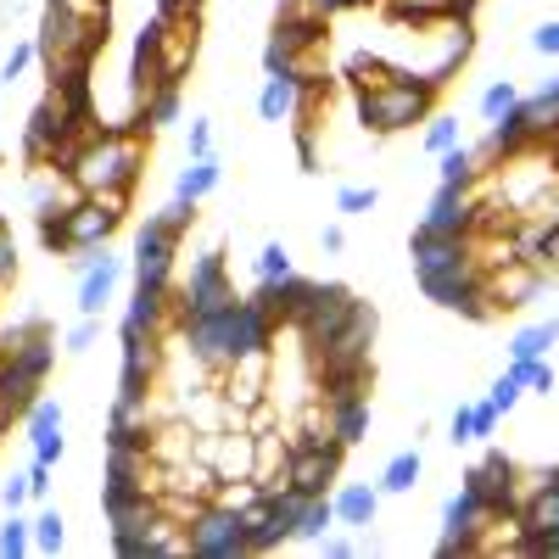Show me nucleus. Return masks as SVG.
I'll return each mask as SVG.
<instances>
[{"label": "nucleus", "mask_w": 559, "mask_h": 559, "mask_svg": "<svg viewBox=\"0 0 559 559\" xmlns=\"http://www.w3.org/2000/svg\"><path fill=\"white\" fill-rule=\"evenodd\" d=\"M140 123H129V129H96V134H84V146H79V157L68 163V174L79 179V191L84 197H96V202H107L112 213H123L129 207V197H134V185H140V174H146V146H140Z\"/></svg>", "instance_id": "nucleus-1"}, {"label": "nucleus", "mask_w": 559, "mask_h": 559, "mask_svg": "<svg viewBox=\"0 0 559 559\" xmlns=\"http://www.w3.org/2000/svg\"><path fill=\"white\" fill-rule=\"evenodd\" d=\"M34 45H39V62L51 68V79L90 73V62L107 45V7H96V0H45Z\"/></svg>", "instance_id": "nucleus-2"}, {"label": "nucleus", "mask_w": 559, "mask_h": 559, "mask_svg": "<svg viewBox=\"0 0 559 559\" xmlns=\"http://www.w3.org/2000/svg\"><path fill=\"white\" fill-rule=\"evenodd\" d=\"M437 96H442L437 84L414 79V73H392L386 84L358 90V123H364L369 134H403V129L426 123V118L437 112Z\"/></svg>", "instance_id": "nucleus-3"}, {"label": "nucleus", "mask_w": 559, "mask_h": 559, "mask_svg": "<svg viewBox=\"0 0 559 559\" xmlns=\"http://www.w3.org/2000/svg\"><path fill=\"white\" fill-rule=\"evenodd\" d=\"M118 224H123V213H112L96 197H79L68 213L39 218V247L45 252H62V258L68 252H90V247H107L118 236Z\"/></svg>", "instance_id": "nucleus-4"}, {"label": "nucleus", "mask_w": 559, "mask_h": 559, "mask_svg": "<svg viewBox=\"0 0 559 559\" xmlns=\"http://www.w3.org/2000/svg\"><path fill=\"white\" fill-rule=\"evenodd\" d=\"M342 442L331 437V431H319V426H308L297 442H292V459H286V487L297 492V498H319V492H331L336 481H342Z\"/></svg>", "instance_id": "nucleus-5"}, {"label": "nucleus", "mask_w": 559, "mask_h": 559, "mask_svg": "<svg viewBox=\"0 0 559 559\" xmlns=\"http://www.w3.org/2000/svg\"><path fill=\"white\" fill-rule=\"evenodd\" d=\"M185 554L191 559H247V526H241V509H224V503H202L191 521H185Z\"/></svg>", "instance_id": "nucleus-6"}, {"label": "nucleus", "mask_w": 559, "mask_h": 559, "mask_svg": "<svg viewBox=\"0 0 559 559\" xmlns=\"http://www.w3.org/2000/svg\"><path fill=\"white\" fill-rule=\"evenodd\" d=\"M229 302H241V292L229 286V263H224V247H202L197 263H191V280L179 286V302H174V319L185 324L191 313H218Z\"/></svg>", "instance_id": "nucleus-7"}, {"label": "nucleus", "mask_w": 559, "mask_h": 559, "mask_svg": "<svg viewBox=\"0 0 559 559\" xmlns=\"http://www.w3.org/2000/svg\"><path fill=\"white\" fill-rule=\"evenodd\" d=\"M179 229H168L157 213H146V224L134 229V252H129V269H134V286L140 292H174V263H179Z\"/></svg>", "instance_id": "nucleus-8"}, {"label": "nucleus", "mask_w": 559, "mask_h": 559, "mask_svg": "<svg viewBox=\"0 0 559 559\" xmlns=\"http://www.w3.org/2000/svg\"><path fill=\"white\" fill-rule=\"evenodd\" d=\"M419 292H426L437 308L448 313H464V319H492V297H487V274L481 263H459V269H442V274H414Z\"/></svg>", "instance_id": "nucleus-9"}, {"label": "nucleus", "mask_w": 559, "mask_h": 559, "mask_svg": "<svg viewBox=\"0 0 559 559\" xmlns=\"http://www.w3.org/2000/svg\"><path fill=\"white\" fill-rule=\"evenodd\" d=\"M515 471H521V464L509 459V453H487V459H476L471 471H464L459 487H471L476 498H487L492 515H521V503H515Z\"/></svg>", "instance_id": "nucleus-10"}, {"label": "nucleus", "mask_w": 559, "mask_h": 559, "mask_svg": "<svg viewBox=\"0 0 559 559\" xmlns=\"http://www.w3.org/2000/svg\"><path fill=\"white\" fill-rule=\"evenodd\" d=\"M319 79H324V73H308V79H263V90H258V118H263V123H297L302 112H313Z\"/></svg>", "instance_id": "nucleus-11"}, {"label": "nucleus", "mask_w": 559, "mask_h": 559, "mask_svg": "<svg viewBox=\"0 0 559 559\" xmlns=\"http://www.w3.org/2000/svg\"><path fill=\"white\" fill-rule=\"evenodd\" d=\"M123 269H129V258H118L112 247H96L90 269L79 274V313H84V319H102V313H107V302H112L118 286H123Z\"/></svg>", "instance_id": "nucleus-12"}, {"label": "nucleus", "mask_w": 559, "mask_h": 559, "mask_svg": "<svg viewBox=\"0 0 559 559\" xmlns=\"http://www.w3.org/2000/svg\"><path fill=\"white\" fill-rule=\"evenodd\" d=\"M481 274H487V297H492V308H498V313L526 308V302H537V292H543V269H537V263H526V258H509V263L481 269Z\"/></svg>", "instance_id": "nucleus-13"}, {"label": "nucleus", "mask_w": 559, "mask_h": 559, "mask_svg": "<svg viewBox=\"0 0 559 559\" xmlns=\"http://www.w3.org/2000/svg\"><path fill=\"white\" fill-rule=\"evenodd\" d=\"M408 258H414V274H442V269H459V263H476V247H471V236H437V229L414 224Z\"/></svg>", "instance_id": "nucleus-14"}, {"label": "nucleus", "mask_w": 559, "mask_h": 559, "mask_svg": "<svg viewBox=\"0 0 559 559\" xmlns=\"http://www.w3.org/2000/svg\"><path fill=\"white\" fill-rule=\"evenodd\" d=\"M324 34H331V17H324L319 7H308V0H286L280 17H274V45H286L292 57L324 45Z\"/></svg>", "instance_id": "nucleus-15"}, {"label": "nucleus", "mask_w": 559, "mask_h": 559, "mask_svg": "<svg viewBox=\"0 0 559 559\" xmlns=\"http://www.w3.org/2000/svg\"><path fill=\"white\" fill-rule=\"evenodd\" d=\"M79 197H84V191H79V179H73L68 168L34 163V174H28V207H34V218H57V213H68Z\"/></svg>", "instance_id": "nucleus-16"}, {"label": "nucleus", "mask_w": 559, "mask_h": 559, "mask_svg": "<svg viewBox=\"0 0 559 559\" xmlns=\"http://www.w3.org/2000/svg\"><path fill=\"white\" fill-rule=\"evenodd\" d=\"M419 224L437 229V236H471V229H476V191H459V185H437V197L426 202Z\"/></svg>", "instance_id": "nucleus-17"}, {"label": "nucleus", "mask_w": 559, "mask_h": 559, "mask_svg": "<svg viewBox=\"0 0 559 559\" xmlns=\"http://www.w3.org/2000/svg\"><path fill=\"white\" fill-rule=\"evenodd\" d=\"M28 419V448H34V459H45V464H57L62 453H68V414H62V403L57 397H34V408L23 414Z\"/></svg>", "instance_id": "nucleus-18"}, {"label": "nucleus", "mask_w": 559, "mask_h": 559, "mask_svg": "<svg viewBox=\"0 0 559 559\" xmlns=\"http://www.w3.org/2000/svg\"><path fill=\"white\" fill-rule=\"evenodd\" d=\"M331 503H336V526L364 532V526H376L381 487H369V481H336V487H331Z\"/></svg>", "instance_id": "nucleus-19"}, {"label": "nucleus", "mask_w": 559, "mask_h": 559, "mask_svg": "<svg viewBox=\"0 0 559 559\" xmlns=\"http://www.w3.org/2000/svg\"><path fill=\"white\" fill-rule=\"evenodd\" d=\"M324 426L342 448H358L376 426V414H369V397H324Z\"/></svg>", "instance_id": "nucleus-20"}, {"label": "nucleus", "mask_w": 559, "mask_h": 559, "mask_svg": "<svg viewBox=\"0 0 559 559\" xmlns=\"http://www.w3.org/2000/svg\"><path fill=\"white\" fill-rule=\"evenodd\" d=\"M218 185H224V163H218V152H207V157H191V163L174 174V197L191 202V207H202Z\"/></svg>", "instance_id": "nucleus-21"}, {"label": "nucleus", "mask_w": 559, "mask_h": 559, "mask_svg": "<svg viewBox=\"0 0 559 559\" xmlns=\"http://www.w3.org/2000/svg\"><path fill=\"white\" fill-rule=\"evenodd\" d=\"M118 342H123V376H140V381H157L163 369V347L152 331H129V324H118Z\"/></svg>", "instance_id": "nucleus-22"}, {"label": "nucleus", "mask_w": 559, "mask_h": 559, "mask_svg": "<svg viewBox=\"0 0 559 559\" xmlns=\"http://www.w3.org/2000/svg\"><path fill=\"white\" fill-rule=\"evenodd\" d=\"M179 112H185V96H179V79H168V84H157L146 102H140V112H134V123L140 129H168V123H179Z\"/></svg>", "instance_id": "nucleus-23"}, {"label": "nucleus", "mask_w": 559, "mask_h": 559, "mask_svg": "<svg viewBox=\"0 0 559 559\" xmlns=\"http://www.w3.org/2000/svg\"><path fill=\"white\" fill-rule=\"evenodd\" d=\"M324 532H336V503H331V492L302 498V503H297V521H292V537L319 548V537H324Z\"/></svg>", "instance_id": "nucleus-24"}, {"label": "nucleus", "mask_w": 559, "mask_h": 559, "mask_svg": "<svg viewBox=\"0 0 559 559\" xmlns=\"http://www.w3.org/2000/svg\"><path fill=\"white\" fill-rule=\"evenodd\" d=\"M39 386H45V381H39V376H28V369H23V364H12V358H7V364H0V403H7V408H12V419H23V414L34 408V397H39Z\"/></svg>", "instance_id": "nucleus-25"}, {"label": "nucleus", "mask_w": 559, "mask_h": 559, "mask_svg": "<svg viewBox=\"0 0 559 559\" xmlns=\"http://www.w3.org/2000/svg\"><path fill=\"white\" fill-rule=\"evenodd\" d=\"M419 476H426V459H419V448H403V453H392L386 459V471H381V498H403V492H414L419 487Z\"/></svg>", "instance_id": "nucleus-26"}, {"label": "nucleus", "mask_w": 559, "mask_h": 559, "mask_svg": "<svg viewBox=\"0 0 559 559\" xmlns=\"http://www.w3.org/2000/svg\"><path fill=\"white\" fill-rule=\"evenodd\" d=\"M168 297H174V292H140V286H134V297H129V308H123V324H129V331L163 336V324H168Z\"/></svg>", "instance_id": "nucleus-27"}, {"label": "nucleus", "mask_w": 559, "mask_h": 559, "mask_svg": "<svg viewBox=\"0 0 559 559\" xmlns=\"http://www.w3.org/2000/svg\"><path fill=\"white\" fill-rule=\"evenodd\" d=\"M521 532H526V537L559 532V481H543V487L521 503Z\"/></svg>", "instance_id": "nucleus-28"}, {"label": "nucleus", "mask_w": 559, "mask_h": 559, "mask_svg": "<svg viewBox=\"0 0 559 559\" xmlns=\"http://www.w3.org/2000/svg\"><path fill=\"white\" fill-rule=\"evenodd\" d=\"M437 185H459V191H476L481 185V163H476V152L464 146V140L437 157Z\"/></svg>", "instance_id": "nucleus-29"}, {"label": "nucleus", "mask_w": 559, "mask_h": 559, "mask_svg": "<svg viewBox=\"0 0 559 559\" xmlns=\"http://www.w3.org/2000/svg\"><path fill=\"white\" fill-rule=\"evenodd\" d=\"M548 347H559V313L509 336V364H515V358H548Z\"/></svg>", "instance_id": "nucleus-30"}, {"label": "nucleus", "mask_w": 559, "mask_h": 559, "mask_svg": "<svg viewBox=\"0 0 559 559\" xmlns=\"http://www.w3.org/2000/svg\"><path fill=\"white\" fill-rule=\"evenodd\" d=\"M515 107H521V84H515V79H492V84L481 90V96H476L481 123H503Z\"/></svg>", "instance_id": "nucleus-31"}, {"label": "nucleus", "mask_w": 559, "mask_h": 559, "mask_svg": "<svg viewBox=\"0 0 559 559\" xmlns=\"http://www.w3.org/2000/svg\"><path fill=\"white\" fill-rule=\"evenodd\" d=\"M292 274H297V263H292L286 241H263L258 247V258H252V280H258V286H280V280H292Z\"/></svg>", "instance_id": "nucleus-32"}, {"label": "nucleus", "mask_w": 559, "mask_h": 559, "mask_svg": "<svg viewBox=\"0 0 559 559\" xmlns=\"http://www.w3.org/2000/svg\"><path fill=\"white\" fill-rule=\"evenodd\" d=\"M342 73H347L353 90H369V84H386L397 68H392V57H381V51H353V57L342 62Z\"/></svg>", "instance_id": "nucleus-33"}, {"label": "nucleus", "mask_w": 559, "mask_h": 559, "mask_svg": "<svg viewBox=\"0 0 559 559\" xmlns=\"http://www.w3.org/2000/svg\"><path fill=\"white\" fill-rule=\"evenodd\" d=\"M7 358H12V364H23L28 376H39V381H45V376H51V364H57V342H51V331L39 324V331H34L17 353H7Z\"/></svg>", "instance_id": "nucleus-34"}, {"label": "nucleus", "mask_w": 559, "mask_h": 559, "mask_svg": "<svg viewBox=\"0 0 559 559\" xmlns=\"http://www.w3.org/2000/svg\"><path fill=\"white\" fill-rule=\"evenodd\" d=\"M23 554H34V515L7 509V521H0V559H23Z\"/></svg>", "instance_id": "nucleus-35"}, {"label": "nucleus", "mask_w": 559, "mask_h": 559, "mask_svg": "<svg viewBox=\"0 0 559 559\" xmlns=\"http://www.w3.org/2000/svg\"><path fill=\"white\" fill-rule=\"evenodd\" d=\"M62 548H68L62 509L57 503H39V515H34V554H62Z\"/></svg>", "instance_id": "nucleus-36"}, {"label": "nucleus", "mask_w": 559, "mask_h": 559, "mask_svg": "<svg viewBox=\"0 0 559 559\" xmlns=\"http://www.w3.org/2000/svg\"><path fill=\"white\" fill-rule=\"evenodd\" d=\"M419 140H426L431 157H442L448 146H459V140H464V129H459L453 112H431V118H426V134H419Z\"/></svg>", "instance_id": "nucleus-37"}, {"label": "nucleus", "mask_w": 559, "mask_h": 559, "mask_svg": "<svg viewBox=\"0 0 559 559\" xmlns=\"http://www.w3.org/2000/svg\"><path fill=\"white\" fill-rule=\"evenodd\" d=\"M521 397H526V381L515 376V369H503V376L487 386V403H492L498 414H515V403H521Z\"/></svg>", "instance_id": "nucleus-38"}, {"label": "nucleus", "mask_w": 559, "mask_h": 559, "mask_svg": "<svg viewBox=\"0 0 559 559\" xmlns=\"http://www.w3.org/2000/svg\"><path fill=\"white\" fill-rule=\"evenodd\" d=\"M509 369H515V376L526 381V392H537V397L554 392V364H548V358H515Z\"/></svg>", "instance_id": "nucleus-39"}, {"label": "nucleus", "mask_w": 559, "mask_h": 559, "mask_svg": "<svg viewBox=\"0 0 559 559\" xmlns=\"http://www.w3.org/2000/svg\"><path fill=\"white\" fill-rule=\"evenodd\" d=\"M381 207V191H376V185H342V191H336V213H376Z\"/></svg>", "instance_id": "nucleus-40"}, {"label": "nucleus", "mask_w": 559, "mask_h": 559, "mask_svg": "<svg viewBox=\"0 0 559 559\" xmlns=\"http://www.w3.org/2000/svg\"><path fill=\"white\" fill-rule=\"evenodd\" d=\"M34 57H39V45H34V39H17L12 51H7V62H0V84H17V79L34 68Z\"/></svg>", "instance_id": "nucleus-41"}, {"label": "nucleus", "mask_w": 559, "mask_h": 559, "mask_svg": "<svg viewBox=\"0 0 559 559\" xmlns=\"http://www.w3.org/2000/svg\"><path fill=\"white\" fill-rule=\"evenodd\" d=\"M96 342H102V319H84V313H79V324H73V331L62 336V347H68L73 358H79V353H90Z\"/></svg>", "instance_id": "nucleus-42"}, {"label": "nucleus", "mask_w": 559, "mask_h": 559, "mask_svg": "<svg viewBox=\"0 0 559 559\" xmlns=\"http://www.w3.org/2000/svg\"><path fill=\"white\" fill-rule=\"evenodd\" d=\"M185 140H191V157H207V152H213V118L197 112L191 123H185Z\"/></svg>", "instance_id": "nucleus-43"}, {"label": "nucleus", "mask_w": 559, "mask_h": 559, "mask_svg": "<svg viewBox=\"0 0 559 559\" xmlns=\"http://www.w3.org/2000/svg\"><path fill=\"white\" fill-rule=\"evenodd\" d=\"M526 45H532V51H537V57H559V17H548V23H537Z\"/></svg>", "instance_id": "nucleus-44"}, {"label": "nucleus", "mask_w": 559, "mask_h": 559, "mask_svg": "<svg viewBox=\"0 0 559 559\" xmlns=\"http://www.w3.org/2000/svg\"><path fill=\"white\" fill-rule=\"evenodd\" d=\"M448 442H453V448L476 442V426H471V403H459V408H453V419H448Z\"/></svg>", "instance_id": "nucleus-45"}, {"label": "nucleus", "mask_w": 559, "mask_h": 559, "mask_svg": "<svg viewBox=\"0 0 559 559\" xmlns=\"http://www.w3.org/2000/svg\"><path fill=\"white\" fill-rule=\"evenodd\" d=\"M0 503H7V509H23V503H34V492H28V471L0 481Z\"/></svg>", "instance_id": "nucleus-46"}, {"label": "nucleus", "mask_w": 559, "mask_h": 559, "mask_svg": "<svg viewBox=\"0 0 559 559\" xmlns=\"http://www.w3.org/2000/svg\"><path fill=\"white\" fill-rule=\"evenodd\" d=\"M157 12L168 23H197L202 17V0H157Z\"/></svg>", "instance_id": "nucleus-47"}, {"label": "nucleus", "mask_w": 559, "mask_h": 559, "mask_svg": "<svg viewBox=\"0 0 559 559\" xmlns=\"http://www.w3.org/2000/svg\"><path fill=\"white\" fill-rule=\"evenodd\" d=\"M51 471H57V464H45V459H34V464H28V492H34V503L51 498Z\"/></svg>", "instance_id": "nucleus-48"}, {"label": "nucleus", "mask_w": 559, "mask_h": 559, "mask_svg": "<svg viewBox=\"0 0 559 559\" xmlns=\"http://www.w3.org/2000/svg\"><path fill=\"white\" fill-rule=\"evenodd\" d=\"M498 419H503V414H498V408H492L487 397H481V403H471V426H476V442L498 431Z\"/></svg>", "instance_id": "nucleus-49"}, {"label": "nucleus", "mask_w": 559, "mask_h": 559, "mask_svg": "<svg viewBox=\"0 0 559 559\" xmlns=\"http://www.w3.org/2000/svg\"><path fill=\"white\" fill-rule=\"evenodd\" d=\"M521 554H532V559H559V532H537V537H521Z\"/></svg>", "instance_id": "nucleus-50"}, {"label": "nucleus", "mask_w": 559, "mask_h": 559, "mask_svg": "<svg viewBox=\"0 0 559 559\" xmlns=\"http://www.w3.org/2000/svg\"><path fill=\"white\" fill-rule=\"evenodd\" d=\"M12 274H17V241L7 236V224H0V286H12Z\"/></svg>", "instance_id": "nucleus-51"}, {"label": "nucleus", "mask_w": 559, "mask_h": 559, "mask_svg": "<svg viewBox=\"0 0 559 559\" xmlns=\"http://www.w3.org/2000/svg\"><path fill=\"white\" fill-rule=\"evenodd\" d=\"M319 548L331 554V559H353V554H358V543L347 537V526H342V532H324V537H319Z\"/></svg>", "instance_id": "nucleus-52"}, {"label": "nucleus", "mask_w": 559, "mask_h": 559, "mask_svg": "<svg viewBox=\"0 0 559 559\" xmlns=\"http://www.w3.org/2000/svg\"><path fill=\"white\" fill-rule=\"evenodd\" d=\"M319 247H324V252H347V229H342V224H324V229H319Z\"/></svg>", "instance_id": "nucleus-53"}, {"label": "nucleus", "mask_w": 559, "mask_h": 559, "mask_svg": "<svg viewBox=\"0 0 559 559\" xmlns=\"http://www.w3.org/2000/svg\"><path fill=\"white\" fill-rule=\"evenodd\" d=\"M308 7H319L324 17H336V12H358V7H369V0H308Z\"/></svg>", "instance_id": "nucleus-54"}, {"label": "nucleus", "mask_w": 559, "mask_h": 559, "mask_svg": "<svg viewBox=\"0 0 559 559\" xmlns=\"http://www.w3.org/2000/svg\"><path fill=\"white\" fill-rule=\"evenodd\" d=\"M0 364H7V353H0Z\"/></svg>", "instance_id": "nucleus-55"}]
</instances>
